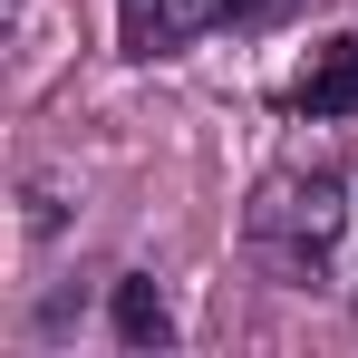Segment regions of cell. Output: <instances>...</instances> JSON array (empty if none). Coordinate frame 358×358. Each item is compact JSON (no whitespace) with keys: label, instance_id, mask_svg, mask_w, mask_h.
Wrapping results in <instances>:
<instances>
[{"label":"cell","instance_id":"1","mask_svg":"<svg viewBox=\"0 0 358 358\" xmlns=\"http://www.w3.org/2000/svg\"><path fill=\"white\" fill-rule=\"evenodd\" d=\"M262 242L291 262L310 291H329V300L358 310V165L281 184V194L262 203Z\"/></svg>","mask_w":358,"mask_h":358},{"label":"cell","instance_id":"2","mask_svg":"<svg viewBox=\"0 0 358 358\" xmlns=\"http://www.w3.org/2000/svg\"><path fill=\"white\" fill-rule=\"evenodd\" d=\"M291 107L300 117H358V39H329V49H310V68H300V87H291Z\"/></svg>","mask_w":358,"mask_h":358},{"label":"cell","instance_id":"3","mask_svg":"<svg viewBox=\"0 0 358 358\" xmlns=\"http://www.w3.org/2000/svg\"><path fill=\"white\" fill-rule=\"evenodd\" d=\"M117 329L145 349V339H165V300H155V281H117Z\"/></svg>","mask_w":358,"mask_h":358},{"label":"cell","instance_id":"4","mask_svg":"<svg viewBox=\"0 0 358 358\" xmlns=\"http://www.w3.org/2000/svg\"><path fill=\"white\" fill-rule=\"evenodd\" d=\"M233 10H252V0H175V20H233Z\"/></svg>","mask_w":358,"mask_h":358}]
</instances>
